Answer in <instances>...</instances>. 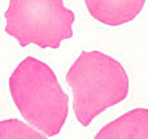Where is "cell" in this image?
Listing matches in <instances>:
<instances>
[{"instance_id": "6da1fadb", "label": "cell", "mask_w": 148, "mask_h": 139, "mask_svg": "<svg viewBox=\"0 0 148 139\" xmlns=\"http://www.w3.org/2000/svg\"><path fill=\"white\" fill-rule=\"evenodd\" d=\"M9 91L22 117L47 137L61 131L69 98L53 70L33 56L20 62L9 77Z\"/></svg>"}, {"instance_id": "7a4b0ae2", "label": "cell", "mask_w": 148, "mask_h": 139, "mask_svg": "<svg viewBox=\"0 0 148 139\" xmlns=\"http://www.w3.org/2000/svg\"><path fill=\"white\" fill-rule=\"evenodd\" d=\"M66 82L82 126H88L95 117L125 100L129 94V77L123 66L99 51H82L68 70Z\"/></svg>"}, {"instance_id": "3957f363", "label": "cell", "mask_w": 148, "mask_h": 139, "mask_svg": "<svg viewBox=\"0 0 148 139\" xmlns=\"http://www.w3.org/2000/svg\"><path fill=\"white\" fill-rule=\"evenodd\" d=\"M5 33L21 47L36 44L40 48H59L73 36V10L62 0H10L5 10Z\"/></svg>"}, {"instance_id": "277c9868", "label": "cell", "mask_w": 148, "mask_h": 139, "mask_svg": "<svg viewBox=\"0 0 148 139\" xmlns=\"http://www.w3.org/2000/svg\"><path fill=\"white\" fill-rule=\"evenodd\" d=\"M90 14L109 26L133 21L142 12L146 0H84Z\"/></svg>"}, {"instance_id": "5b68a950", "label": "cell", "mask_w": 148, "mask_h": 139, "mask_svg": "<svg viewBox=\"0 0 148 139\" xmlns=\"http://www.w3.org/2000/svg\"><path fill=\"white\" fill-rule=\"evenodd\" d=\"M94 139H148V108L126 112L101 127Z\"/></svg>"}, {"instance_id": "8992f818", "label": "cell", "mask_w": 148, "mask_h": 139, "mask_svg": "<svg viewBox=\"0 0 148 139\" xmlns=\"http://www.w3.org/2000/svg\"><path fill=\"white\" fill-rule=\"evenodd\" d=\"M0 139H47L36 129L17 118L0 121Z\"/></svg>"}]
</instances>
